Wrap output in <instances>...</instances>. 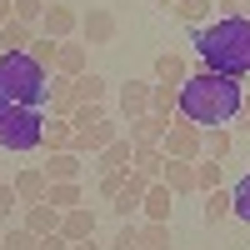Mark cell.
Masks as SVG:
<instances>
[{
  "instance_id": "6da1fadb",
  "label": "cell",
  "mask_w": 250,
  "mask_h": 250,
  "mask_svg": "<svg viewBox=\"0 0 250 250\" xmlns=\"http://www.w3.org/2000/svg\"><path fill=\"white\" fill-rule=\"evenodd\" d=\"M240 100H245V80L235 75H215V70H190V80L180 85V110L190 125L200 130H215V125H235L240 115Z\"/></svg>"
},
{
  "instance_id": "7a4b0ae2",
  "label": "cell",
  "mask_w": 250,
  "mask_h": 250,
  "mask_svg": "<svg viewBox=\"0 0 250 250\" xmlns=\"http://www.w3.org/2000/svg\"><path fill=\"white\" fill-rule=\"evenodd\" d=\"M195 50L205 60V70L215 75H250V15H220L195 35Z\"/></svg>"
},
{
  "instance_id": "3957f363",
  "label": "cell",
  "mask_w": 250,
  "mask_h": 250,
  "mask_svg": "<svg viewBox=\"0 0 250 250\" xmlns=\"http://www.w3.org/2000/svg\"><path fill=\"white\" fill-rule=\"evenodd\" d=\"M0 95H5V105H45L50 70L35 65L30 50H0Z\"/></svg>"
},
{
  "instance_id": "277c9868",
  "label": "cell",
  "mask_w": 250,
  "mask_h": 250,
  "mask_svg": "<svg viewBox=\"0 0 250 250\" xmlns=\"http://www.w3.org/2000/svg\"><path fill=\"white\" fill-rule=\"evenodd\" d=\"M45 105H5L0 110V150H35L45 145Z\"/></svg>"
},
{
  "instance_id": "5b68a950",
  "label": "cell",
  "mask_w": 250,
  "mask_h": 250,
  "mask_svg": "<svg viewBox=\"0 0 250 250\" xmlns=\"http://www.w3.org/2000/svg\"><path fill=\"white\" fill-rule=\"evenodd\" d=\"M160 150L170 155V160H200V155H205V130L190 125L185 115H175L170 130H165V140H160Z\"/></svg>"
},
{
  "instance_id": "8992f818",
  "label": "cell",
  "mask_w": 250,
  "mask_h": 250,
  "mask_svg": "<svg viewBox=\"0 0 250 250\" xmlns=\"http://www.w3.org/2000/svg\"><path fill=\"white\" fill-rule=\"evenodd\" d=\"M115 35H120V20H115V10H105V5L80 10V40H85V45H110Z\"/></svg>"
},
{
  "instance_id": "52a82bcc",
  "label": "cell",
  "mask_w": 250,
  "mask_h": 250,
  "mask_svg": "<svg viewBox=\"0 0 250 250\" xmlns=\"http://www.w3.org/2000/svg\"><path fill=\"white\" fill-rule=\"evenodd\" d=\"M80 30V10L75 5H60V0H50L45 5V20H40V35H50V40H70Z\"/></svg>"
},
{
  "instance_id": "ba28073f",
  "label": "cell",
  "mask_w": 250,
  "mask_h": 250,
  "mask_svg": "<svg viewBox=\"0 0 250 250\" xmlns=\"http://www.w3.org/2000/svg\"><path fill=\"white\" fill-rule=\"evenodd\" d=\"M115 135H120V130H115V120L105 115L100 125H85V130H75V140H70V150H75V155H90V160H95V155L105 150V145H110Z\"/></svg>"
},
{
  "instance_id": "9c48e42d",
  "label": "cell",
  "mask_w": 250,
  "mask_h": 250,
  "mask_svg": "<svg viewBox=\"0 0 250 250\" xmlns=\"http://www.w3.org/2000/svg\"><path fill=\"white\" fill-rule=\"evenodd\" d=\"M15 195H20V210L45 200V195H50V175H45V165H25V170L15 175Z\"/></svg>"
},
{
  "instance_id": "30bf717a",
  "label": "cell",
  "mask_w": 250,
  "mask_h": 250,
  "mask_svg": "<svg viewBox=\"0 0 250 250\" xmlns=\"http://www.w3.org/2000/svg\"><path fill=\"white\" fill-rule=\"evenodd\" d=\"M150 90H155V80H125L120 85V115L125 120L150 115Z\"/></svg>"
},
{
  "instance_id": "8fae6325",
  "label": "cell",
  "mask_w": 250,
  "mask_h": 250,
  "mask_svg": "<svg viewBox=\"0 0 250 250\" xmlns=\"http://www.w3.org/2000/svg\"><path fill=\"white\" fill-rule=\"evenodd\" d=\"M85 70H90V45H85V40H60L55 75H70V80H80Z\"/></svg>"
},
{
  "instance_id": "7c38bea8",
  "label": "cell",
  "mask_w": 250,
  "mask_h": 250,
  "mask_svg": "<svg viewBox=\"0 0 250 250\" xmlns=\"http://www.w3.org/2000/svg\"><path fill=\"white\" fill-rule=\"evenodd\" d=\"M45 105H50L55 120H70V115H75L80 95H75V80H70V75H50V100H45Z\"/></svg>"
},
{
  "instance_id": "4fadbf2b",
  "label": "cell",
  "mask_w": 250,
  "mask_h": 250,
  "mask_svg": "<svg viewBox=\"0 0 250 250\" xmlns=\"http://www.w3.org/2000/svg\"><path fill=\"white\" fill-rule=\"evenodd\" d=\"M60 215H65V210H55L50 200H40V205H25V210H20V225L35 230V235H55L60 230Z\"/></svg>"
},
{
  "instance_id": "5bb4252c",
  "label": "cell",
  "mask_w": 250,
  "mask_h": 250,
  "mask_svg": "<svg viewBox=\"0 0 250 250\" xmlns=\"http://www.w3.org/2000/svg\"><path fill=\"white\" fill-rule=\"evenodd\" d=\"M60 235H65L70 245H75V240H95V210H90V205L65 210V215H60Z\"/></svg>"
},
{
  "instance_id": "9a60e30c",
  "label": "cell",
  "mask_w": 250,
  "mask_h": 250,
  "mask_svg": "<svg viewBox=\"0 0 250 250\" xmlns=\"http://www.w3.org/2000/svg\"><path fill=\"white\" fill-rule=\"evenodd\" d=\"M130 155H135V140H130V135H115L105 150L95 155V175H100V170H130Z\"/></svg>"
},
{
  "instance_id": "2e32d148",
  "label": "cell",
  "mask_w": 250,
  "mask_h": 250,
  "mask_svg": "<svg viewBox=\"0 0 250 250\" xmlns=\"http://www.w3.org/2000/svg\"><path fill=\"white\" fill-rule=\"evenodd\" d=\"M170 210H175V190L165 180H155L150 190H145V200H140V215L145 220H170Z\"/></svg>"
},
{
  "instance_id": "e0dca14e",
  "label": "cell",
  "mask_w": 250,
  "mask_h": 250,
  "mask_svg": "<svg viewBox=\"0 0 250 250\" xmlns=\"http://www.w3.org/2000/svg\"><path fill=\"white\" fill-rule=\"evenodd\" d=\"M155 80H160V85H185V80H190V65H185V55L180 50H165L160 60H155Z\"/></svg>"
},
{
  "instance_id": "ac0fdd59",
  "label": "cell",
  "mask_w": 250,
  "mask_h": 250,
  "mask_svg": "<svg viewBox=\"0 0 250 250\" xmlns=\"http://www.w3.org/2000/svg\"><path fill=\"white\" fill-rule=\"evenodd\" d=\"M80 170H85V155H75V150H50V160H45L50 180H80Z\"/></svg>"
},
{
  "instance_id": "d6986e66",
  "label": "cell",
  "mask_w": 250,
  "mask_h": 250,
  "mask_svg": "<svg viewBox=\"0 0 250 250\" xmlns=\"http://www.w3.org/2000/svg\"><path fill=\"white\" fill-rule=\"evenodd\" d=\"M165 130H170V120H165V115H140V120H130V140L135 145H160L165 140Z\"/></svg>"
},
{
  "instance_id": "ffe728a7",
  "label": "cell",
  "mask_w": 250,
  "mask_h": 250,
  "mask_svg": "<svg viewBox=\"0 0 250 250\" xmlns=\"http://www.w3.org/2000/svg\"><path fill=\"white\" fill-rule=\"evenodd\" d=\"M160 180L170 185L175 195H190L195 190V160H170V155H165V175Z\"/></svg>"
},
{
  "instance_id": "44dd1931",
  "label": "cell",
  "mask_w": 250,
  "mask_h": 250,
  "mask_svg": "<svg viewBox=\"0 0 250 250\" xmlns=\"http://www.w3.org/2000/svg\"><path fill=\"white\" fill-rule=\"evenodd\" d=\"M130 170H140L145 180H160V175H165V150H160V145H135Z\"/></svg>"
},
{
  "instance_id": "7402d4cb",
  "label": "cell",
  "mask_w": 250,
  "mask_h": 250,
  "mask_svg": "<svg viewBox=\"0 0 250 250\" xmlns=\"http://www.w3.org/2000/svg\"><path fill=\"white\" fill-rule=\"evenodd\" d=\"M55 210H75V205H85V185L80 180H50V195H45Z\"/></svg>"
},
{
  "instance_id": "603a6c76",
  "label": "cell",
  "mask_w": 250,
  "mask_h": 250,
  "mask_svg": "<svg viewBox=\"0 0 250 250\" xmlns=\"http://www.w3.org/2000/svg\"><path fill=\"white\" fill-rule=\"evenodd\" d=\"M235 215V190H225V185H215V190H205V220L220 225Z\"/></svg>"
},
{
  "instance_id": "cb8c5ba5",
  "label": "cell",
  "mask_w": 250,
  "mask_h": 250,
  "mask_svg": "<svg viewBox=\"0 0 250 250\" xmlns=\"http://www.w3.org/2000/svg\"><path fill=\"white\" fill-rule=\"evenodd\" d=\"M140 250H170V220H135Z\"/></svg>"
},
{
  "instance_id": "d4e9b609",
  "label": "cell",
  "mask_w": 250,
  "mask_h": 250,
  "mask_svg": "<svg viewBox=\"0 0 250 250\" xmlns=\"http://www.w3.org/2000/svg\"><path fill=\"white\" fill-rule=\"evenodd\" d=\"M40 35V25H25V20H10L0 30V50H30V40Z\"/></svg>"
},
{
  "instance_id": "484cf974",
  "label": "cell",
  "mask_w": 250,
  "mask_h": 250,
  "mask_svg": "<svg viewBox=\"0 0 250 250\" xmlns=\"http://www.w3.org/2000/svg\"><path fill=\"white\" fill-rule=\"evenodd\" d=\"M185 25H205V20H210V10H215V0H175L170 5Z\"/></svg>"
},
{
  "instance_id": "4316f807",
  "label": "cell",
  "mask_w": 250,
  "mask_h": 250,
  "mask_svg": "<svg viewBox=\"0 0 250 250\" xmlns=\"http://www.w3.org/2000/svg\"><path fill=\"white\" fill-rule=\"evenodd\" d=\"M230 145H235V135L225 130V125L205 130V160H225V155H230Z\"/></svg>"
},
{
  "instance_id": "83f0119b",
  "label": "cell",
  "mask_w": 250,
  "mask_h": 250,
  "mask_svg": "<svg viewBox=\"0 0 250 250\" xmlns=\"http://www.w3.org/2000/svg\"><path fill=\"white\" fill-rule=\"evenodd\" d=\"M75 95H80V100H105V95H110V80L95 75V70H85V75L75 80Z\"/></svg>"
},
{
  "instance_id": "f1b7e54d",
  "label": "cell",
  "mask_w": 250,
  "mask_h": 250,
  "mask_svg": "<svg viewBox=\"0 0 250 250\" xmlns=\"http://www.w3.org/2000/svg\"><path fill=\"white\" fill-rule=\"evenodd\" d=\"M30 60H35V65H45V70H55V60H60V40L35 35V40H30Z\"/></svg>"
},
{
  "instance_id": "f546056e",
  "label": "cell",
  "mask_w": 250,
  "mask_h": 250,
  "mask_svg": "<svg viewBox=\"0 0 250 250\" xmlns=\"http://www.w3.org/2000/svg\"><path fill=\"white\" fill-rule=\"evenodd\" d=\"M70 140H75V125L70 120H45V145H50V150H70Z\"/></svg>"
},
{
  "instance_id": "4dcf8cb0",
  "label": "cell",
  "mask_w": 250,
  "mask_h": 250,
  "mask_svg": "<svg viewBox=\"0 0 250 250\" xmlns=\"http://www.w3.org/2000/svg\"><path fill=\"white\" fill-rule=\"evenodd\" d=\"M120 190H125V170H100V175H95V195L105 200V205H115Z\"/></svg>"
},
{
  "instance_id": "1f68e13d",
  "label": "cell",
  "mask_w": 250,
  "mask_h": 250,
  "mask_svg": "<svg viewBox=\"0 0 250 250\" xmlns=\"http://www.w3.org/2000/svg\"><path fill=\"white\" fill-rule=\"evenodd\" d=\"M100 120H105V100H80L75 115H70L75 130H85V125H100Z\"/></svg>"
},
{
  "instance_id": "d6a6232c",
  "label": "cell",
  "mask_w": 250,
  "mask_h": 250,
  "mask_svg": "<svg viewBox=\"0 0 250 250\" xmlns=\"http://www.w3.org/2000/svg\"><path fill=\"white\" fill-rule=\"evenodd\" d=\"M220 180H225L220 160H195V190H200V195H205V190H215Z\"/></svg>"
},
{
  "instance_id": "836d02e7",
  "label": "cell",
  "mask_w": 250,
  "mask_h": 250,
  "mask_svg": "<svg viewBox=\"0 0 250 250\" xmlns=\"http://www.w3.org/2000/svg\"><path fill=\"white\" fill-rule=\"evenodd\" d=\"M5 250H40V235L25 225H5Z\"/></svg>"
},
{
  "instance_id": "e575fe53",
  "label": "cell",
  "mask_w": 250,
  "mask_h": 250,
  "mask_svg": "<svg viewBox=\"0 0 250 250\" xmlns=\"http://www.w3.org/2000/svg\"><path fill=\"white\" fill-rule=\"evenodd\" d=\"M45 5H50V0H15V20L40 25V20H45Z\"/></svg>"
},
{
  "instance_id": "d590c367",
  "label": "cell",
  "mask_w": 250,
  "mask_h": 250,
  "mask_svg": "<svg viewBox=\"0 0 250 250\" xmlns=\"http://www.w3.org/2000/svg\"><path fill=\"white\" fill-rule=\"evenodd\" d=\"M230 190H235V220H245V225H250V170L230 185Z\"/></svg>"
},
{
  "instance_id": "8d00e7d4",
  "label": "cell",
  "mask_w": 250,
  "mask_h": 250,
  "mask_svg": "<svg viewBox=\"0 0 250 250\" xmlns=\"http://www.w3.org/2000/svg\"><path fill=\"white\" fill-rule=\"evenodd\" d=\"M20 210V195H15V180H0V225H10V215Z\"/></svg>"
},
{
  "instance_id": "74e56055",
  "label": "cell",
  "mask_w": 250,
  "mask_h": 250,
  "mask_svg": "<svg viewBox=\"0 0 250 250\" xmlns=\"http://www.w3.org/2000/svg\"><path fill=\"white\" fill-rule=\"evenodd\" d=\"M105 250H140V235H135V220H125L120 230H115V240H110Z\"/></svg>"
},
{
  "instance_id": "f35d334b",
  "label": "cell",
  "mask_w": 250,
  "mask_h": 250,
  "mask_svg": "<svg viewBox=\"0 0 250 250\" xmlns=\"http://www.w3.org/2000/svg\"><path fill=\"white\" fill-rule=\"evenodd\" d=\"M40 250H70V240L55 230V235H40Z\"/></svg>"
},
{
  "instance_id": "ab89813d",
  "label": "cell",
  "mask_w": 250,
  "mask_h": 250,
  "mask_svg": "<svg viewBox=\"0 0 250 250\" xmlns=\"http://www.w3.org/2000/svg\"><path fill=\"white\" fill-rule=\"evenodd\" d=\"M245 5L250 0H215V10H225V15H245Z\"/></svg>"
},
{
  "instance_id": "60d3db41",
  "label": "cell",
  "mask_w": 250,
  "mask_h": 250,
  "mask_svg": "<svg viewBox=\"0 0 250 250\" xmlns=\"http://www.w3.org/2000/svg\"><path fill=\"white\" fill-rule=\"evenodd\" d=\"M10 20H15V0H0V30H5Z\"/></svg>"
},
{
  "instance_id": "b9f144b4",
  "label": "cell",
  "mask_w": 250,
  "mask_h": 250,
  "mask_svg": "<svg viewBox=\"0 0 250 250\" xmlns=\"http://www.w3.org/2000/svg\"><path fill=\"white\" fill-rule=\"evenodd\" d=\"M235 125H240V130H250V95L240 100V115H235Z\"/></svg>"
},
{
  "instance_id": "7bdbcfd3",
  "label": "cell",
  "mask_w": 250,
  "mask_h": 250,
  "mask_svg": "<svg viewBox=\"0 0 250 250\" xmlns=\"http://www.w3.org/2000/svg\"><path fill=\"white\" fill-rule=\"evenodd\" d=\"M70 250H105V245H95V240H75Z\"/></svg>"
},
{
  "instance_id": "ee69618b",
  "label": "cell",
  "mask_w": 250,
  "mask_h": 250,
  "mask_svg": "<svg viewBox=\"0 0 250 250\" xmlns=\"http://www.w3.org/2000/svg\"><path fill=\"white\" fill-rule=\"evenodd\" d=\"M150 5H165V10H170V5H175V0H150Z\"/></svg>"
},
{
  "instance_id": "f6af8a7d",
  "label": "cell",
  "mask_w": 250,
  "mask_h": 250,
  "mask_svg": "<svg viewBox=\"0 0 250 250\" xmlns=\"http://www.w3.org/2000/svg\"><path fill=\"white\" fill-rule=\"evenodd\" d=\"M0 250H5V230H0Z\"/></svg>"
},
{
  "instance_id": "bcb514c9",
  "label": "cell",
  "mask_w": 250,
  "mask_h": 250,
  "mask_svg": "<svg viewBox=\"0 0 250 250\" xmlns=\"http://www.w3.org/2000/svg\"><path fill=\"white\" fill-rule=\"evenodd\" d=\"M0 110H5V95H0Z\"/></svg>"
}]
</instances>
